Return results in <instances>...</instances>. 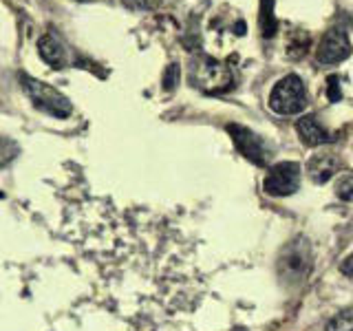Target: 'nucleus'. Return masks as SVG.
<instances>
[{
  "label": "nucleus",
  "instance_id": "obj_1",
  "mask_svg": "<svg viewBox=\"0 0 353 331\" xmlns=\"http://www.w3.org/2000/svg\"><path fill=\"white\" fill-rule=\"evenodd\" d=\"M190 77L192 84L205 93H223L234 84V75H232L230 66L216 58H210V55H201L192 64Z\"/></svg>",
  "mask_w": 353,
  "mask_h": 331
},
{
  "label": "nucleus",
  "instance_id": "obj_2",
  "mask_svg": "<svg viewBox=\"0 0 353 331\" xmlns=\"http://www.w3.org/2000/svg\"><path fill=\"white\" fill-rule=\"evenodd\" d=\"M270 108L279 115H298L307 108V91L298 75H285L270 93Z\"/></svg>",
  "mask_w": 353,
  "mask_h": 331
},
{
  "label": "nucleus",
  "instance_id": "obj_3",
  "mask_svg": "<svg viewBox=\"0 0 353 331\" xmlns=\"http://www.w3.org/2000/svg\"><path fill=\"white\" fill-rule=\"evenodd\" d=\"M22 88H25V93L29 95V99L33 102V106L44 110V113H49L53 117H69L73 113V106L69 102V97H64L58 88H53L49 84H44L36 77H29V75H22Z\"/></svg>",
  "mask_w": 353,
  "mask_h": 331
},
{
  "label": "nucleus",
  "instance_id": "obj_4",
  "mask_svg": "<svg viewBox=\"0 0 353 331\" xmlns=\"http://www.w3.org/2000/svg\"><path fill=\"white\" fill-rule=\"evenodd\" d=\"M312 265V250L305 239H296L287 245L279 259V274L285 281H303Z\"/></svg>",
  "mask_w": 353,
  "mask_h": 331
},
{
  "label": "nucleus",
  "instance_id": "obj_5",
  "mask_svg": "<svg viewBox=\"0 0 353 331\" xmlns=\"http://www.w3.org/2000/svg\"><path fill=\"white\" fill-rule=\"evenodd\" d=\"M270 197H292L301 188V166L294 161H281L272 166L263 181Z\"/></svg>",
  "mask_w": 353,
  "mask_h": 331
},
{
  "label": "nucleus",
  "instance_id": "obj_6",
  "mask_svg": "<svg viewBox=\"0 0 353 331\" xmlns=\"http://www.w3.org/2000/svg\"><path fill=\"white\" fill-rule=\"evenodd\" d=\"M228 132L232 135V141H234V146L239 148V152L245 159L254 161L256 166H265L268 159L272 157V148L268 146V141H265L261 135H256V132H252L250 128L239 126V124H230Z\"/></svg>",
  "mask_w": 353,
  "mask_h": 331
},
{
  "label": "nucleus",
  "instance_id": "obj_7",
  "mask_svg": "<svg viewBox=\"0 0 353 331\" xmlns=\"http://www.w3.org/2000/svg\"><path fill=\"white\" fill-rule=\"evenodd\" d=\"M349 53H351V42L347 38V33L340 29H329L318 42L316 60L323 64H336L347 60Z\"/></svg>",
  "mask_w": 353,
  "mask_h": 331
},
{
  "label": "nucleus",
  "instance_id": "obj_8",
  "mask_svg": "<svg viewBox=\"0 0 353 331\" xmlns=\"http://www.w3.org/2000/svg\"><path fill=\"white\" fill-rule=\"evenodd\" d=\"M340 168V159L336 152H318L314 154L307 163V174L314 183H327L329 179H334L336 172Z\"/></svg>",
  "mask_w": 353,
  "mask_h": 331
},
{
  "label": "nucleus",
  "instance_id": "obj_9",
  "mask_svg": "<svg viewBox=\"0 0 353 331\" xmlns=\"http://www.w3.org/2000/svg\"><path fill=\"white\" fill-rule=\"evenodd\" d=\"M296 132L305 146H323V143L331 141L334 137L329 135V130L320 124V121L314 115H303L296 121Z\"/></svg>",
  "mask_w": 353,
  "mask_h": 331
},
{
  "label": "nucleus",
  "instance_id": "obj_10",
  "mask_svg": "<svg viewBox=\"0 0 353 331\" xmlns=\"http://www.w3.org/2000/svg\"><path fill=\"white\" fill-rule=\"evenodd\" d=\"M38 53L44 62L53 66V69H62L66 64V51L62 47V42L55 36H51V33H44L38 40Z\"/></svg>",
  "mask_w": 353,
  "mask_h": 331
},
{
  "label": "nucleus",
  "instance_id": "obj_11",
  "mask_svg": "<svg viewBox=\"0 0 353 331\" xmlns=\"http://www.w3.org/2000/svg\"><path fill=\"white\" fill-rule=\"evenodd\" d=\"M325 331H353V309L340 312L338 316L331 318Z\"/></svg>",
  "mask_w": 353,
  "mask_h": 331
},
{
  "label": "nucleus",
  "instance_id": "obj_12",
  "mask_svg": "<svg viewBox=\"0 0 353 331\" xmlns=\"http://www.w3.org/2000/svg\"><path fill=\"white\" fill-rule=\"evenodd\" d=\"M336 194L342 201H353V172H342L336 181Z\"/></svg>",
  "mask_w": 353,
  "mask_h": 331
},
{
  "label": "nucleus",
  "instance_id": "obj_13",
  "mask_svg": "<svg viewBox=\"0 0 353 331\" xmlns=\"http://www.w3.org/2000/svg\"><path fill=\"white\" fill-rule=\"evenodd\" d=\"M309 47V36L303 31H294L290 42H287V51H290V55H294V58H298V55H303Z\"/></svg>",
  "mask_w": 353,
  "mask_h": 331
},
{
  "label": "nucleus",
  "instance_id": "obj_14",
  "mask_svg": "<svg viewBox=\"0 0 353 331\" xmlns=\"http://www.w3.org/2000/svg\"><path fill=\"white\" fill-rule=\"evenodd\" d=\"M327 97L331 99V102H340L342 91H340V77L338 75L327 77Z\"/></svg>",
  "mask_w": 353,
  "mask_h": 331
},
{
  "label": "nucleus",
  "instance_id": "obj_15",
  "mask_svg": "<svg viewBox=\"0 0 353 331\" xmlns=\"http://www.w3.org/2000/svg\"><path fill=\"white\" fill-rule=\"evenodd\" d=\"M176 82H179V66L170 64L163 73V88L165 91H172V88L176 86Z\"/></svg>",
  "mask_w": 353,
  "mask_h": 331
},
{
  "label": "nucleus",
  "instance_id": "obj_16",
  "mask_svg": "<svg viewBox=\"0 0 353 331\" xmlns=\"http://www.w3.org/2000/svg\"><path fill=\"white\" fill-rule=\"evenodd\" d=\"M161 0H126V5L132 9H154Z\"/></svg>",
  "mask_w": 353,
  "mask_h": 331
}]
</instances>
